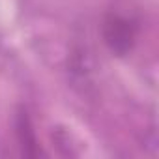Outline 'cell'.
I'll list each match as a JSON object with an SVG mask.
<instances>
[{"instance_id": "6da1fadb", "label": "cell", "mask_w": 159, "mask_h": 159, "mask_svg": "<svg viewBox=\"0 0 159 159\" xmlns=\"http://www.w3.org/2000/svg\"><path fill=\"white\" fill-rule=\"evenodd\" d=\"M101 38L114 56H127L137 41V26L120 13H107L101 21Z\"/></svg>"}, {"instance_id": "7a4b0ae2", "label": "cell", "mask_w": 159, "mask_h": 159, "mask_svg": "<svg viewBox=\"0 0 159 159\" xmlns=\"http://www.w3.org/2000/svg\"><path fill=\"white\" fill-rule=\"evenodd\" d=\"M15 137H17L21 153L25 157H39V155H43L41 146H39L38 137H36L34 124H32V120H30V116H28V112L25 109H19L17 114H15Z\"/></svg>"}]
</instances>
